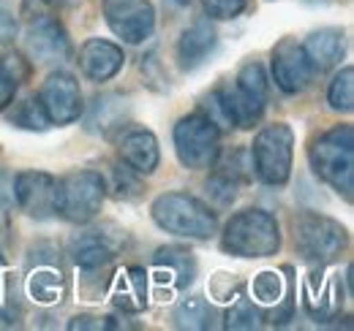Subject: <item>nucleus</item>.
<instances>
[{
    "mask_svg": "<svg viewBox=\"0 0 354 331\" xmlns=\"http://www.w3.org/2000/svg\"><path fill=\"white\" fill-rule=\"evenodd\" d=\"M150 217L161 231L180 237V239L207 242L218 234L216 209L185 190H169V193L156 196L150 204Z\"/></svg>",
    "mask_w": 354,
    "mask_h": 331,
    "instance_id": "nucleus-1",
    "label": "nucleus"
},
{
    "mask_svg": "<svg viewBox=\"0 0 354 331\" xmlns=\"http://www.w3.org/2000/svg\"><path fill=\"white\" fill-rule=\"evenodd\" d=\"M11 201L30 220H52L57 214V179L39 168L19 171L11 182Z\"/></svg>",
    "mask_w": 354,
    "mask_h": 331,
    "instance_id": "nucleus-10",
    "label": "nucleus"
},
{
    "mask_svg": "<svg viewBox=\"0 0 354 331\" xmlns=\"http://www.w3.org/2000/svg\"><path fill=\"white\" fill-rule=\"evenodd\" d=\"M295 252L308 266H333L349 248V231L322 212H300L292 220Z\"/></svg>",
    "mask_w": 354,
    "mask_h": 331,
    "instance_id": "nucleus-4",
    "label": "nucleus"
},
{
    "mask_svg": "<svg viewBox=\"0 0 354 331\" xmlns=\"http://www.w3.org/2000/svg\"><path fill=\"white\" fill-rule=\"evenodd\" d=\"M150 296V274L145 266H126L109 280V301L123 315H139L147 310Z\"/></svg>",
    "mask_w": 354,
    "mask_h": 331,
    "instance_id": "nucleus-20",
    "label": "nucleus"
},
{
    "mask_svg": "<svg viewBox=\"0 0 354 331\" xmlns=\"http://www.w3.org/2000/svg\"><path fill=\"white\" fill-rule=\"evenodd\" d=\"M303 52L308 57L313 74H327V71L338 68L346 54V33L338 28L313 30L303 43Z\"/></svg>",
    "mask_w": 354,
    "mask_h": 331,
    "instance_id": "nucleus-22",
    "label": "nucleus"
},
{
    "mask_svg": "<svg viewBox=\"0 0 354 331\" xmlns=\"http://www.w3.org/2000/svg\"><path fill=\"white\" fill-rule=\"evenodd\" d=\"M270 71H272V82L281 92L286 95H297L303 90H308L313 82V68H310L308 57L303 52V43L295 39H281L270 52Z\"/></svg>",
    "mask_w": 354,
    "mask_h": 331,
    "instance_id": "nucleus-14",
    "label": "nucleus"
},
{
    "mask_svg": "<svg viewBox=\"0 0 354 331\" xmlns=\"http://www.w3.org/2000/svg\"><path fill=\"white\" fill-rule=\"evenodd\" d=\"M327 103L333 112H341V114H349L354 112V68L352 66H344L333 82L327 87Z\"/></svg>",
    "mask_w": 354,
    "mask_h": 331,
    "instance_id": "nucleus-29",
    "label": "nucleus"
},
{
    "mask_svg": "<svg viewBox=\"0 0 354 331\" xmlns=\"http://www.w3.org/2000/svg\"><path fill=\"white\" fill-rule=\"evenodd\" d=\"M202 8L207 19L229 22V19H237L248 8V0H202Z\"/></svg>",
    "mask_w": 354,
    "mask_h": 331,
    "instance_id": "nucleus-34",
    "label": "nucleus"
},
{
    "mask_svg": "<svg viewBox=\"0 0 354 331\" xmlns=\"http://www.w3.org/2000/svg\"><path fill=\"white\" fill-rule=\"evenodd\" d=\"M172 321L177 329L207 331L218 326V310L202 296H183L172 310Z\"/></svg>",
    "mask_w": 354,
    "mask_h": 331,
    "instance_id": "nucleus-25",
    "label": "nucleus"
},
{
    "mask_svg": "<svg viewBox=\"0 0 354 331\" xmlns=\"http://www.w3.org/2000/svg\"><path fill=\"white\" fill-rule=\"evenodd\" d=\"M251 179V155L248 150H232L226 155H218L210 166L207 177V196L216 201V207H232L240 196V188Z\"/></svg>",
    "mask_w": 354,
    "mask_h": 331,
    "instance_id": "nucleus-16",
    "label": "nucleus"
},
{
    "mask_svg": "<svg viewBox=\"0 0 354 331\" xmlns=\"http://www.w3.org/2000/svg\"><path fill=\"white\" fill-rule=\"evenodd\" d=\"M289 288H292V280L281 277V272H259L251 280V293H254V301L259 307H275Z\"/></svg>",
    "mask_w": 354,
    "mask_h": 331,
    "instance_id": "nucleus-28",
    "label": "nucleus"
},
{
    "mask_svg": "<svg viewBox=\"0 0 354 331\" xmlns=\"http://www.w3.org/2000/svg\"><path fill=\"white\" fill-rule=\"evenodd\" d=\"M30 77V63L22 57V54H3L0 57V112H6L22 82Z\"/></svg>",
    "mask_w": 354,
    "mask_h": 331,
    "instance_id": "nucleus-26",
    "label": "nucleus"
},
{
    "mask_svg": "<svg viewBox=\"0 0 354 331\" xmlns=\"http://www.w3.org/2000/svg\"><path fill=\"white\" fill-rule=\"evenodd\" d=\"M112 190H115V199H120V201H136L142 196L139 174L123 163L115 166V171H112Z\"/></svg>",
    "mask_w": 354,
    "mask_h": 331,
    "instance_id": "nucleus-33",
    "label": "nucleus"
},
{
    "mask_svg": "<svg viewBox=\"0 0 354 331\" xmlns=\"http://www.w3.org/2000/svg\"><path fill=\"white\" fill-rule=\"evenodd\" d=\"M210 103L216 109L218 117H213L216 123L232 125V128H240V130H248L265 117L267 103L245 95L234 82H223L218 84L213 92H210Z\"/></svg>",
    "mask_w": 354,
    "mask_h": 331,
    "instance_id": "nucleus-17",
    "label": "nucleus"
},
{
    "mask_svg": "<svg viewBox=\"0 0 354 331\" xmlns=\"http://www.w3.org/2000/svg\"><path fill=\"white\" fill-rule=\"evenodd\" d=\"M251 171L267 188H286L295 163V130L289 123H270L248 147Z\"/></svg>",
    "mask_w": 354,
    "mask_h": 331,
    "instance_id": "nucleus-5",
    "label": "nucleus"
},
{
    "mask_svg": "<svg viewBox=\"0 0 354 331\" xmlns=\"http://www.w3.org/2000/svg\"><path fill=\"white\" fill-rule=\"evenodd\" d=\"M129 117V101L120 95V92H104V95H95L93 98V106H90L88 114V130L95 133H104L106 139L123 128Z\"/></svg>",
    "mask_w": 354,
    "mask_h": 331,
    "instance_id": "nucleus-24",
    "label": "nucleus"
},
{
    "mask_svg": "<svg viewBox=\"0 0 354 331\" xmlns=\"http://www.w3.org/2000/svg\"><path fill=\"white\" fill-rule=\"evenodd\" d=\"M303 310L316 323L335 321L344 307V285L341 277L330 272V266H310L303 280Z\"/></svg>",
    "mask_w": 354,
    "mask_h": 331,
    "instance_id": "nucleus-13",
    "label": "nucleus"
},
{
    "mask_svg": "<svg viewBox=\"0 0 354 331\" xmlns=\"http://www.w3.org/2000/svg\"><path fill=\"white\" fill-rule=\"evenodd\" d=\"M39 103L44 109L49 125H71L85 114V101L77 77L68 71H52L39 90Z\"/></svg>",
    "mask_w": 354,
    "mask_h": 331,
    "instance_id": "nucleus-11",
    "label": "nucleus"
},
{
    "mask_svg": "<svg viewBox=\"0 0 354 331\" xmlns=\"http://www.w3.org/2000/svg\"><path fill=\"white\" fill-rule=\"evenodd\" d=\"M8 123L14 128H22V130H33V133H44L49 128V120H46L44 109L39 103V95H30L25 98L11 114H8Z\"/></svg>",
    "mask_w": 354,
    "mask_h": 331,
    "instance_id": "nucleus-31",
    "label": "nucleus"
},
{
    "mask_svg": "<svg viewBox=\"0 0 354 331\" xmlns=\"http://www.w3.org/2000/svg\"><path fill=\"white\" fill-rule=\"evenodd\" d=\"M175 155L188 171H207L221 155V128L205 112H191L175 125Z\"/></svg>",
    "mask_w": 354,
    "mask_h": 331,
    "instance_id": "nucleus-6",
    "label": "nucleus"
},
{
    "mask_svg": "<svg viewBox=\"0 0 354 331\" xmlns=\"http://www.w3.org/2000/svg\"><path fill=\"white\" fill-rule=\"evenodd\" d=\"M25 288L28 296L41 304L52 307L66 301L68 296V272L63 266L60 250L52 242H39L28 250V269H25Z\"/></svg>",
    "mask_w": 354,
    "mask_h": 331,
    "instance_id": "nucleus-8",
    "label": "nucleus"
},
{
    "mask_svg": "<svg viewBox=\"0 0 354 331\" xmlns=\"http://www.w3.org/2000/svg\"><path fill=\"white\" fill-rule=\"evenodd\" d=\"M82 0H22V17L39 19V17H66L77 11Z\"/></svg>",
    "mask_w": 354,
    "mask_h": 331,
    "instance_id": "nucleus-32",
    "label": "nucleus"
},
{
    "mask_svg": "<svg viewBox=\"0 0 354 331\" xmlns=\"http://www.w3.org/2000/svg\"><path fill=\"white\" fill-rule=\"evenodd\" d=\"M234 84H237L245 95H251V98H257V101H262V103L270 101V77H267L265 66L257 63V60H248V63L237 71Z\"/></svg>",
    "mask_w": 354,
    "mask_h": 331,
    "instance_id": "nucleus-30",
    "label": "nucleus"
},
{
    "mask_svg": "<svg viewBox=\"0 0 354 331\" xmlns=\"http://www.w3.org/2000/svg\"><path fill=\"white\" fill-rule=\"evenodd\" d=\"M218 46V33L213 28V19L202 17L196 22H191L183 33H180V41H177V63L185 74L202 68L210 54L216 52Z\"/></svg>",
    "mask_w": 354,
    "mask_h": 331,
    "instance_id": "nucleus-21",
    "label": "nucleus"
},
{
    "mask_svg": "<svg viewBox=\"0 0 354 331\" xmlns=\"http://www.w3.org/2000/svg\"><path fill=\"white\" fill-rule=\"evenodd\" d=\"M106 201V179L101 171L77 168L57 179V214L74 225L93 223Z\"/></svg>",
    "mask_w": 354,
    "mask_h": 331,
    "instance_id": "nucleus-7",
    "label": "nucleus"
},
{
    "mask_svg": "<svg viewBox=\"0 0 354 331\" xmlns=\"http://www.w3.org/2000/svg\"><path fill=\"white\" fill-rule=\"evenodd\" d=\"M221 250L234 258H270L281 250V225L267 209L234 212L221 231Z\"/></svg>",
    "mask_w": 354,
    "mask_h": 331,
    "instance_id": "nucleus-3",
    "label": "nucleus"
},
{
    "mask_svg": "<svg viewBox=\"0 0 354 331\" xmlns=\"http://www.w3.org/2000/svg\"><path fill=\"white\" fill-rule=\"evenodd\" d=\"M104 19L126 43H145L156 33V6L150 0H104Z\"/></svg>",
    "mask_w": 354,
    "mask_h": 331,
    "instance_id": "nucleus-12",
    "label": "nucleus"
},
{
    "mask_svg": "<svg viewBox=\"0 0 354 331\" xmlns=\"http://www.w3.org/2000/svg\"><path fill=\"white\" fill-rule=\"evenodd\" d=\"M77 63H80V71L85 74V79L101 84L115 79L123 71L126 54L118 43L106 41V39H88L80 46Z\"/></svg>",
    "mask_w": 354,
    "mask_h": 331,
    "instance_id": "nucleus-19",
    "label": "nucleus"
},
{
    "mask_svg": "<svg viewBox=\"0 0 354 331\" xmlns=\"http://www.w3.org/2000/svg\"><path fill=\"white\" fill-rule=\"evenodd\" d=\"M306 3H324V0H306Z\"/></svg>",
    "mask_w": 354,
    "mask_h": 331,
    "instance_id": "nucleus-39",
    "label": "nucleus"
},
{
    "mask_svg": "<svg viewBox=\"0 0 354 331\" xmlns=\"http://www.w3.org/2000/svg\"><path fill=\"white\" fill-rule=\"evenodd\" d=\"M68 329H106V321L98 315H77L68 321Z\"/></svg>",
    "mask_w": 354,
    "mask_h": 331,
    "instance_id": "nucleus-36",
    "label": "nucleus"
},
{
    "mask_svg": "<svg viewBox=\"0 0 354 331\" xmlns=\"http://www.w3.org/2000/svg\"><path fill=\"white\" fill-rule=\"evenodd\" d=\"M17 33H19L17 14L8 0H0V43H11L17 39Z\"/></svg>",
    "mask_w": 354,
    "mask_h": 331,
    "instance_id": "nucleus-35",
    "label": "nucleus"
},
{
    "mask_svg": "<svg viewBox=\"0 0 354 331\" xmlns=\"http://www.w3.org/2000/svg\"><path fill=\"white\" fill-rule=\"evenodd\" d=\"M120 161L133 168L139 177H150L161 163V147H158L156 133L147 128L129 130L120 139Z\"/></svg>",
    "mask_w": 354,
    "mask_h": 331,
    "instance_id": "nucleus-23",
    "label": "nucleus"
},
{
    "mask_svg": "<svg viewBox=\"0 0 354 331\" xmlns=\"http://www.w3.org/2000/svg\"><path fill=\"white\" fill-rule=\"evenodd\" d=\"M123 242H126V231L123 228H118L112 223L93 225V228H85L82 234L71 237L68 258L82 272H101V269H109L115 263V258L120 255Z\"/></svg>",
    "mask_w": 354,
    "mask_h": 331,
    "instance_id": "nucleus-9",
    "label": "nucleus"
},
{
    "mask_svg": "<svg viewBox=\"0 0 354 331\" xmlns=\"http://www.w3.org/2000/svg\"><path fill=\"white\" fill-rule=\"evenodd\" d=\"M308 163L313 174L330 185L338 196L352 204L354 190V128L349 123L333 125L319 133L308 150Z\"/></svg>",
    "mask_w": 354,
    "mask_h": 331,
    "instance_id": "nucleus-2",
    "label": "nucleus"
},
{
    "mask_svg": "<svg viewBox=\"0 0 354 331\" xmlns=\"http://www.w3.org/2000/svg\"><path fill=\"white\" fill-rule=\"evenodd\" d=\"M25 49L33 63H66L74 57V43L57 17L30 19L25 30Z\"/></svg>",
    "mask_w": 354,
    "mask_h": 331,
    "instance_id": "nucleus-15",
    "label": "nucleus"
},
{
    "mask_svg": "<svg viewBox=\"0 0 354 331\" xmlns=\"http://www.w3.org/2000/svg\"><path fill=\"white\" fill-rule=\"evenodd\" d=\"M199 274L196 252L183 245H164L153 255V280L158 285H167L172 293L188 290V285Z\"/></svg>",
    "mask_w": 354,
    "mask_h": 331,
    "instance_id": "nucleus-18",
    "label": "nucleus"
},
{
    "mask_svg": "<svg viewBox=\"0 0 354 331\" xmlns=\"http://www.w3.org/2000/svg\"><path fill=\"white\" fill-rule=\"evenodd\" d=\"M223 326L234 331H248V329H259L265 326V310L245 293H237L232 299V307L226 310L223 315Z\"/></svg>",
    "mask_w": 354,
    "mask_h": 331,
    "instance_id": "nucleus-27",
    "label": "nucleus"
},
{
    "mask_svg": "<svg viewBox=\"0 0 354 331\" xmlns=\"http://www.w3.org/2000/svg\"><path fill=\"white\" fill-rule=\"evenodd\" d=\"M11 201V188H6V174L0 171V209Z\"/></svg>",
    "mask_w": 354,
    "mask_h": 331,
    "instance_id": "nucleus-38",
    "label": "nucleus"
},
{
    "mask_svg": "<svg viewBox=\"0 0 354 331\" xmlns=\"http://www.w3.org/2000/svg\"><path fill=\"white\" fill-rule=\"evenodd\" d=\"M8 283H11V274H8V263H6V255H3V250H0V296H3V290L8 288Z\"/></svg>",
    "mask_w": 354,
    "mask_h": 331,
    "instance_id": "nucleus-37",
    "label": "nucleus"
}]
</instances>
